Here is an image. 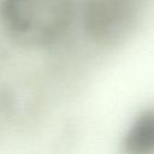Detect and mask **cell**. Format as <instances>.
Wrapping results in <instances>:
<instances>
[{"label":"cell","mask_w":154,"mask_h":154,"mask_svg":"<svg viewBox=\"0 0 154 154\" xmlns=\"http://www.w3.org/2000/svg\"><path fill=\"white\" fill-rule=\"evenodd\" d=\"M0 20L18 45L47 48L70 32L75 5L72 0H0Z\"/></svg>","instance_id":"obj_1"},{"label":"cell","mask_w":154,"mask_h":154,"mask_svg":"<svg viewBox=\"0 0 154 154\" xmlns=\"http://www.w3.org/2000/svg\"><path fill=\"white\" fill-rule=\"evenodd\" d=\"M144 0H87L81 20L85 35L96 45L111 47L135 28Z\"/></svg>","instance_id":"obj_2"},{"label":"cell","mask_w":154,"mask_h":154,"mask_svg":"<svg viewBox=\"0 0 154 154\" xmlns=\"http://www.w3.org/2000/svg\"><path fill=\"white\" fill-rule=\"evenodd\" d=\"M124 154H154V107L141 111L122 140Z\"/></svg>","instance_id":"obj_3"}]
</instances>
